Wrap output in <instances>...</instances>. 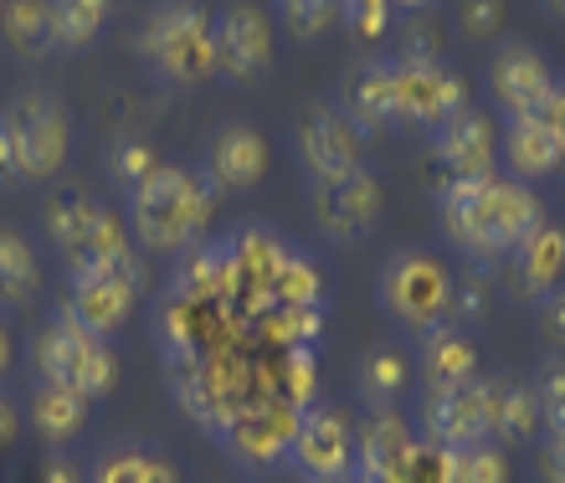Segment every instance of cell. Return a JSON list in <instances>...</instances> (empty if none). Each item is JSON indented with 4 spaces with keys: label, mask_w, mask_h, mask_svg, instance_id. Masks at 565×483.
I'll list each match as a JSON object with an SVG mask.
<instances>
[{
    "label": "cell",
    "mask_w": 565,
    "mask_h": 483,
    "mask_svg": "<svg viewBox=\"0 0 565 483\" xmlns=\"http://www.w3.org/2000/svg\"><path fill=\"white\" fill-rule=\"evenodd\" d=\"M437 222H443V237L468 262L493 268L545 227V206H540L535 185L493 170L478 181H447L443 201H437Z\"/></svg>",
    "instance_id": "cell-1"
},
{
    "label": "cell",
    "mask_w": 565,
    "mask_h": 483,
    "mask_svg": "<svg viewBox=\"0 0 565 483\" xmlns=\"http://www.w3.org/2000/svg\"><path fill=\"white\" fill-rule=\"evenodd\" d=\"M222 191L191 165H160L129 196V232H135L139 253L185 257L191 247L206 242L211 212H216Z\"/></svg>",
    "instance_id": "cell-2"
},
{
    "label": "cell",
    "mask_w": 565,
    "mask_h": 483,
    "mask_svg": "<svg viewBox=\"0 0 565 483\" xmlns=\"http://www.w3.org/2000/svg\"><path fill=\"white\" fill-rule=\"evenodd\" d=\"M135 52L170 88H201L216 77V31L201 0H160L139 21Z\"/></svg>",
    "instance_id": "cell-3"
},
{
    "label": "cell",
    "mask_w": 565,
    "mask_h": 483,
    "mask_svg": "<svg viewBox=\"0 0 565 483\" xmlns=\"http://www.w3.org/2000/svg\"><path fill=\"white\" fill-rule=\"evenodd\" d=\"M31 371L42 386H62V391H77L88 401H104L119 386V361H114L108 340L88 334L67 309H57L31 334Z\"/></svg>",
    "instance_id": "cell-4"
},
{
    "label": "cell",
    "mask_w": 565,
    "mask_h": 483,
    "mask_svg": "<svg viewBox=\"0 0 565 483\" xmlns=\"http://www.w3.org/2000/svg\"><path fill=\"white\" fill-rule=\"evenodd\" d=\"M375 303H381V314H386L402 334L422 340V334L447 324V309H452V272H447L443 257L422 253V247H402V253H391L386 262H381Z\"/></svg>",
    "instance_id": "cell-5"
},
{
    "label": "cell",
    "mask_w": 565,
    "mask_h": 483,
    "mask_svg": "<svg viewBox=\"0 0 565 483\" xmlns=\"http://www.w3.org/2000/svg\"><path fill=\"white\" fill-rule=\"evenodd\" d=\"M6 124H11V150H15V175L31 185L57 181L67 154H73V119L52 88H26L6 104Z\"/></svg>",
    "instance_id": "cell-6"
},
{
    "label": "cell",
    "mask_w": 565,
    "mask_h": 483,
    "mask_svg": "<svg viewBox=\"0 0 565 483\" xmlns=\"http://www.w3.org/2000/svg\"><path fill=\"white\" fill-rule=\"evenodd\" d=\"M391 88H396V129L437 135L452 114L468 108V83L437 57H391Z\"/></svg>",
    "instance_id": "cell-7"
},
{
    "label": "cell",
    "mask_w": 565,
    "mask_h": 483,
    "mask_svg": "<svg viewBox=\"0 0 565 483\" xmlns=\"http://www.w3.org/2000/svg\"><path fill=\"white\" fill-rule=\"evenodd\" d=\"M294 154L309 185H334L365 170V135L334 104H309L294 124Z\"/></svg>",
    "instance_id": "cell-8"
},
{
    "label": "cell",
    "mask_w": 565,
    "mask_h": 483,
    "mask_svg": "<svg viewBox=\"0 0 565 483\" xmlns=\"http://www.w3.org/2000/svg\"><path fill=\"white\" fill-rule=\"evenodd\" d=\"M211 31H216V77L232 83V88H257L263 77L273 73V52H278V36H273V21L263 6L253 0H232L211 15Z\"/></svg>",
    "instance_id": "cell-9"
},
{
    "label": "cell",
    "mask_w": 565,
    "mask_h": 483,
    "mask_svg": "<svg viewBox=\"0 0 565 483\" xmlns=\"http://www.w3.org/2000/svg\"><path fill=\"white\" fill-rule=\"evenodd\" d=\"M294 422L298 407L278 401V396H263V401H247L237 417H226L211 438H222L226 458L247 473H273L288 463V442H294Z\"/></svg>",
    "instance_id": "cell-10"
},
{
    "label": "cell",
    "mask_w": 565,
    "mask_h": 483,
    "mask_svg": "<svg viewBox=\"0 0 565 483\" xmlns=\"http://www.w3.org/2000/svg\"><path fill=\"white\" fill-rule=\"evenodd\" d=\"M288 469L298 479H344L355 473V422L334 401H309L294 422Z\"/></svg>",
    "instance_id": "cell-11"
},
{
    "label": "cell",
    "mask_w": 565,
    "mask_h": 483,
    "mask_svg": "<svg viewBox=\"0 0 565 483\" xmlns=\"http://www.w3.org/2000/svg\"><path fill=\"white\" fill-rule=\"evenodd\" d=\"M309 216L319 227V237L344 242V247L365 242L381 227V216H386V185L375 175H365V170H355V175H344L334 185H313Z\"/></svg>",
    "instance_id": "cell-12"
},
{
    "label": "cell",
    "mask_w": 565,
    "mask_h": 483,
    "mask_svg": "<svg viewBox=\"0 0 565 483\" xmlns=\"http://www.w3.org/2000/svg\"><path fill=\"white\" fill-rule=\"evenodd\" d=\"M493 288L504 293L509 303H540L545 293L565 283V227H545L530 242H520L504 262H493Z\"/></svg>",
    "instance_id": "cell-13"
},
{
    "label": "cell",
    "mask_w": 565,
    "mask_h": 483,
    "mask_svg": "<svg viewBox=\"0 0 565 483\" xmlns=\"http://www.w3.org/2000/svg\"><path fill=\"white\" fill-rule=\"evenodd\" d=\"M417 438L458 453L473 442H489V376H478L462 391H443V396H422L417 407Z\"/></svg>",
    "instance_id": "cell-14"
},
{
    "label": "cell",
    "mask_w": 565,
    "mask_h": 483,
    "mask_svg": "<svg viewBox=\"0 0 565 483\" xmlns=\"http://www.w3.org/2000/svg\"><path fill=\"white\" fill-rule=\"evenodd\" d=\"M555 77L551 62L540 57L530 42H499V52L489 57V98L499 104L504 119H524V114H540L551 104Z\"/></svg>",
    "instance_id": "cell-15"
},
{
    "label": "cell",
    "mask_w": 565,
    "mask_h": 483,
    "mask_svg": "<svg viewBox=\"0 0 565 483\" xmlns=\"http://www.w3.org/2000/svg\"><path fill=\"white\" fill-rule=\"evenodd\" d=\"M268 170H273V144L257 124H222L206 144V160H201V175L222 196H242V191L263 185Z\"/></svg>",
    "instance_id": "cell-16"
},
{
    "label": "cell",
    "mask_w": 565,
    "mask_h": 483,
    "mask_svg": "<svg viewBox=\"0 0 565 483\" xmlns=\"http://www.w3.org/2000/svg\"><path fill=\"white\" fill-rule=\"evenodd\" d=\"M431 139H437V160L447 165L452 181H478V175H493V165H499V129L473 104L452 114Z\"/></svg>",
    "instance_id": "cell-17"
},
{
    "label": "cell",
    "mask_w": 565,
    "mask_h": 483,
    "mask_svg": "<svg viewBox=\"0 0 565 483\" xmlns=\"http://www.w3.org/2000/svg\"><path fill=\"white\" fill-rule=\"evenodd\" d=\"M499 150H504V165L514 181L535 185L551 181L555 170H565V135L555 129L545 114H524V119H504V135H499Z\"/></svg>",
    "instance_id": "cell-18"
},
{
    "label": "cell",
    "mask_w": 565,
    "mask_h": 483,
    "mask_svg": "<svg viewBox=\"0 0 565 483\" xmlns=\"http://www.w3.org/2000/svg\"><path fill=\"white\" fill-rule=\"evenodd\" d=\"M135 303H139V288H129L124 278H108V272H77V278H67V303H62V309H67L88 334L114 340V334L129 324Z\"/></svg>",
    "instance_id": "cell-19"
},
{
    "label": "cell",
    "mask_w": 565,
    "mask_h": 483,
    "mask_svg": "<svg viewBox=\"0 0 565 483\" xmlns=\"http://www.w3.org/2000/svg\"><path fill=\"white\" fill-rule=\"evenodd\" d=\"M478 380V345L473 334L458 324H443L417 340V386L422 396H443V391H462Z\"/></svg>",
    "instance_id": "cell-20"
},
{
    "label": "cell",
    "mask_w": 565,
    "mask_h": 483,
    "mask_svg": "<svg viewBox=\"0 0 565 483\" xmlns=\"http://www.w3.org/2000/svg\"><path fill=\"white\" fill-rule=\"evenodd\" d=\"M344 119L355 124L360 135H381V129H396V88H391V57L381 62H355L340 83V98H334Z\"/></svg>",
    "instance_id": "cell-21"
},
{
    "label": "cell",
    "mask_w": 565,
    "mask_h": 483,
    "mask_svg": "<svg viewBox=\"0 0 565 483\" xmlns=\"http://www.w3.org/2000/svg\"><path fill=\"white\" fill-rule=\"evenodd\" d=\"M412 442H417V422L406 417V407L365 411L355 422V479L381 483V473H386Z\"/></svg>",
    "instance_id": "cell-22"
},
{
    "label": "cell",
    "mask_w": 565,
    "mask_h": 483,
    "mask_svg": "<svg viewBox=\"0 0 565 483\" xmlns=\"http://www.w3.org/2000/svg\"><path fill=\"white\" fill-rule=\"evenodd\" d=\"M417 386V365L412 355L396 345H371L355 365V396L365 411H386V407H406V396Z\"/></svg>",
    "instance_id": "cell-23"
},
{
    "label": "cell",
    "mask_w": 565,
    "mask_h": 483,
    "mask_svg": "<svg viewBox=\"0 0 565 483\" xmlns=\"http://www.w3.org/2000/svg\"><path fill=\"white\" fill-rule=\"evenodd\" d=\"M535 438H540V401L530 391V380L489 376V442L514 453V448H530Z\"/></svg>",
    "instance_id": "cell-24"
},
{
    "label": "cell",
    "mask_w": 565,
    "mask_h": 483,
    "mask_svg": "<svg viewBox=\"0 0 565 483\" xmlns=\"http://www.w3.org/2000/svg\"><path fill=\"white\" fill-rule=\"evenodd\" d=\"M88 483H180L175 458L149 442H114L93 458Z\"/></svg>",
    "instance_id": "cell-25"
},
{
    "label": "cell",
    "mask_w": 565,
    "mask_h": 483,
    "mask_svg": "<svg viewBox=\"0 0 565 483\" xmlns=\"http://www.w3.org/2000/svg\"><path fill=\"white\" fill-rule=\"evenodd\" d=\"M88 411H93L88 396L62 391V386H42V380H36V391H31V401H26V422L42 442L67 448V442L88 427Z\"/></svg>",
    "instance_id": "cell-26"
},
{
    "label": "cell",
    "mask_w": 565,
    "mask_h": 483,
    "mask_svg": "<svg viewBox=\"0 0 565 483\" xmlns=\"http://www.w3.org/2000/svg\"><path fill=\"white\" fill-rule=\"evenodd\" d=\"M42 293V257L26 232L0 222V309H26Z\"/></svg>",
    "instance_id": "cell-27"
},
{
    "label": "cell",
    "mask_w": 565,
    "mask_h": 483,
    "mask_svg": "<svg viewBox=\"0 0 565 483\" xmlns=\"http://www.w3.org/2000/svg\"><path fill=\"white\" fill-rule=\"evenodd\" d=\"M98 201L88 196V191H77V185H67V191H52V196L42 201V212H36V222H42V237L52 242V253L67 257L77 247V242L88 237V227L98 222Z\"/></svg>",
    "instance_id": "cell-28"
},
{
    "label": "cell",
    "mask_w": 565,
    "mask_h": 483,
    "mask_svg": "<svg viewBox=\"0 0 565 483\" xmlns=\"http://www.w3.org/2000/svg\"><path fill=\"white\" fill-rule=\"evenodd\" d=\"M108 11H114V0H46L57 52H83L98 42L108 26Z\"/></svg>",
    "instance_id": "cell-29"
},
{
    "label": "cell",
    "mask_w": 565,
    "mask_h": 483,
    "mask_svg": "<svg viewBox=\"0 0 565 483\" xmlns=\"http://www.w3.org/2000/svg\"><path fill=\"white\" fill-rule=\"evenodd\" d=\"M0 36H6V46H11L15 57H46V52H57L46 0H6V11H0Z\"/></svg>",
    "instance_id": "cell-30"
},
{
    "label": "cell",
    "mask_w": 565,
    "mask_h": 483,
    "mask_svg": "<svg viewBox=\"0 0 565 483\" xmlns=\"http://www.w3.org/2000/svg\"><path fill=\"white\" fill-rule=\"evenodd\" d=\"M268 309H324V278L313 268V257L294 253V247L282 253Z\"/></svg>",
    "instance_id": "cell-31"
},
{
    "label": "cell",
    "mask_w": 565,
    "mask_h": 483,
    "mask_svg": "<svg viewBox=\"0 0 565 483\" xmlns=\"http://www.w3.org/2000/svg\"><path fill=\"white\" fill-rule=\"evenodd\" d=\"M530 391H535V401H540L545 438H565V350H551V355L540 361Z\"/></svg>",
    "instance_id": "cell-32"
},
{
    "label": "cell",
    "mask_w": 565,
    "mask_h": 483,
    "mask_svg": "<svg viewBox=\"0 0 565 483\" xmlns=\"http://www.w3.org/2000/svg\"><path fill=\"white\" fill-rule=\"evenodd\" d=\"M447 483H509V453L499 442H473L447 453Z\"/></svg>",
    "instance_id": "cell-33"
},
{
    "label": "cell",
    "mask_w": 565,
    "mask_h": 483,
    "mask_svg": "<svg viewBox=\"0 0 565 483\" xmlns=\"http://www.w3.org/2000/svg\"><path fill=\"white\" fill-rule=\"evenodd\" d=\"M493 293H499V288H493V272L473 262V272L452 278V309H447V324H458V330H478L483 314H489Z\"/></svg>",
    "instance_id": "cell-34"
},
{
    "label": "cell",
    "mask_w": 565,
    "mask_h": 483,
    "mask_svg": "<svg viewBox=\"0 0 565 483\" xmlns=\"http://www.w3.org/2000/svg\"><path fill=\"white\" fill-rule=\"evenodd\" d=\"M160 165H164V160L154 154V144H145V139H119V144H114V154H108V181L119 185L124 196H135L139 185H145Z\"/></svg>",
    "instance_id": "cell-35"
},
{
    "label": "cell",
    "mask_w": 565,
    "mask_h": 483,
    "mask_svg": "<svg viewBox=\"0 0 565 483\" xmlns=\"http://www.w3.org/2000/svg\"><path fill=\"white\" fill-rule=\"evenodd\" d=\"M278 15H282V31H288V36L319 42L344 15V0H278Z\"/></svg>",
    "instance_id": "cell-36"
},
{
    "label": "cell",
    "mask_w": 565,
    "mask_h": 483,
    "mask_svg": "<svg viewBox=\"0 0 565 483\" xmlns=\"http://www.w3.org/2000/svg\"><path fill=\"white\" fill-rule=\"evenodd\" d=\"M381 483H447V453L417 438L386 473H381Z\"/></svg>",
    "instance_id": "cell-37"
},
{
    "label": "cell",
    "mask_w": 565,
    "mask_h": 483,
    "mask_svg": "<svg viewBox=\"0 0 565 483\" xmlns=\"http://www.w3.org/2000/svg\"><path fill=\"white\" fill-rule=\"evenodd\" d=\"M535 330L551 350H565V283L535 303Z\"/></svg>",
    "instance_id": "cell-38"
},
{
    "label": "cell",
    "mask_w": 565,
    "mask_h": 483,
    "mask_svg": "<svg viewBox=\"0 0 565 483\" xmlns=\"http://www.w3.org/2000/svg\"><path fill=\"white\" fill-rule=\"evenodd\" d=\"M504 26V0H468L462 6V31L468 36H493Z\"/></svg>",
    "instance_id": "cell-39"
},
{
    "label": "cell",
    "mask_w": 565,
    "mask_h": 483,
    "mask_svg": "<svg viewBox=\"0 0 565 483\" xmlns=\"http://www.w3.org/2000/svg\"><path fill=\"white\" fill-rule=\"evenodd\" d=\"M535 479L540 483H565V438H545V442H540Z\"/></svg>",
    "instance_id": "cell-40"
},
{
    "label": "cell",
    "mask_w": 565,
    "mask_h": 483,
    "mask_svg": "<svg viewBox=\"0 0 565 483\" xmlns=\"http://www.w3.org/2000/svg\"><path fill=\"white\" fill-rule=\"evenodd\" d=\"M42 483H88V469H83L77 458H67V453L57 448V453L42 463Z\"/></svg>",
    "instance_id": "cell-41"
},
{
    "label": "cell",
    "mask_w": 565,
    "mask_h": 483,
    "mask_svg": "<svg viewBox=\"0 0 565 483\" xmlns=\"http://www.w3.org/2000/svg\"><path fill=\"white\" fill-rule=\"evenodd\" d=\"M0 181H21V175H15V150H11V124H6V108H0Z\"/></svg>",
    "instance_id": "cell-42"
},
{
    "label": "cell",
    "mask_w": 565,
    "mask_h": 483,
    "mask_svg": "<svg viewBox=\"0 0 565 483\" xmlns=\"http://www.w3.org/2000/svg\"><path fill=\"white\" fill-rule=\"evenodd\" d=\"M15 427H21V417H15V407L6 401V396H0V453H6V448L15 442Z\"/></svg>",
    "instance_id": "cell-43"
},
{
    "label": "cell",
    "mask_w": 565,
    "mask_h": 483,
    "mask_svg": "<svg viewBox=\"0 0 565 483\" xmlns=\"http://www.w3.org/2000/svg\"><path fill=\"white\" fill-rule=\"evenodd\" d=\"M540 114H545V119L555 124V129H561L565 135V83H555V93H551V104L540 108Z\"/></svg>",
    "instance_id": "cell-44"
},
{
    "label": "cell",
    "mask_w": 565,
    "mask_h": 483,
    "mask_svg": "<svg viewBox=\"0 0 565 483\" xmlns=\"http://www.w3.org/2000/svg\"><path fill=\"white\" fill-rule=\"evenodd\" d=\"M6 371H11V334L0 330V376H6Z\"/></svg>",
    "instance_id": "cell-45"
},
{
    "label": "cell",
    "mask_w": 565,
    "mask_h": 483,
    "mask_svg": "<svg viewBox=\"0 0 565 483\" xmlns=\"http://www.w3.org/2000/svg\"><path fill=\"white\" fill-rule=\"evenodd\" d=\"M540 11L555 15V21H565V0H540Z\"/></svg>",
    "instance_id": "cell-46"
},
{
    "label": "cell",
    "mask_w": 565,
    "mask_h": 483,
    "mask_svg": "<svg viewBox=\"0 0 565 483\" xmlns=\"http://www.w3.org/2000/svg\"><path fill=\"white\" fill-rule=\"evenodd\" d=\"M303 483H360L355 473H344V479H303Z\"/></svg>",
    "instance_id": "cell-47"
},
{
    "label": "cell",
    "mask_w": 565,
    "mask_h": 483,
    "mask_svg": "<svg viewBox=\"0 0 565 483\" xmlns=\"http://www.w3.org/2000/svg\"><path fill=\"white\" fill-rule=\"evenodd\" d=\"M0 11H6V0H0Z\"/></svg>",
    "instance_id": "cell-48"
}]
</instances>
